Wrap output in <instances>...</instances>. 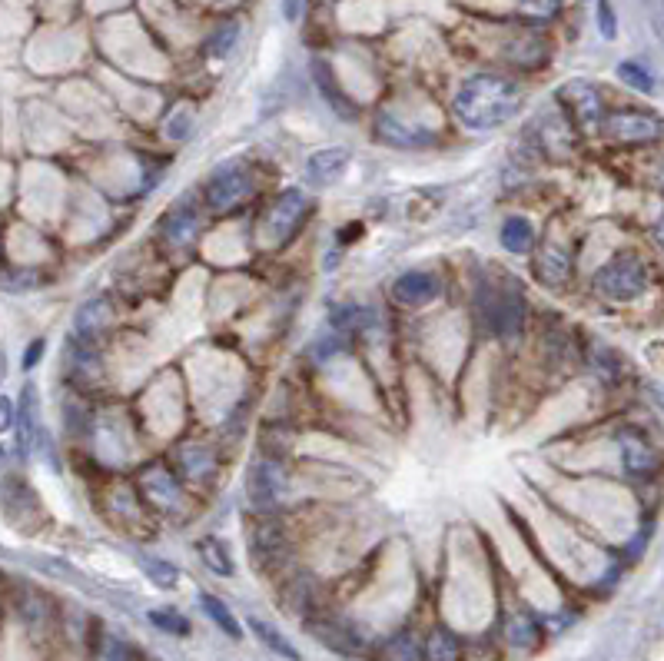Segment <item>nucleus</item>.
<instances>
[{
    "label": "nucleus",
    "mask_w": 664,
    "mask_h": 661,
    "mask_svg": "<svg viewBox=\"0 0 664 661\" xmlns=\"http://www.w3.org/2000/svg\"><path fill=\"white\" fill-rule=\"evenodd\" d=\"M522 107V90L512 80L479 74L465 80L462 90L455 94V117L469 130H495L508 123Z\"/></svg>",
    "instance_id": "1"
},
{
    "label": "nucleus",
    "mask_w": 664,
    "mask_h": 661,
    "mask_svg": "<svg viewBox=\"0 0 664 661\" xmlns=\"http://www.w3.org/2000/svg\"><path fill=\"white\" fill-rule=\"evenodd\" d=\"M648 283V266L635 253H621L595 273V293L608 303H631V299L645 296Z\"/></svg>",
    "instance_id": "2"
},
{
    "label": "nucleus",
    "mask_w": 664,
    "mask_h": 661,
    "mask_svg": "<svg viewBox=\"0 0 664 661\" xmlns=\"http://www.w3.org/2000/svg\"><path fill=\"white\" fill-rule=\"evenodd\" d=\"M558 100H562V107L572 113L575 127L581 133H595L605 127V103H601V94L595 87L588 84V80H568V84L558 90Z\"/></svg>",
    "instance_id": "3"
},
{
    "label": "nucleus",
    "mask_w": 664,
    "mask_h": 661,
    "mask_svg": "<svg viewBox=\"0 0 664 661\" xmlns=\"http://www.w3.org/2000/svg\"><path fill=\"white\" fill-rule=\"evenodd\" d=\"M601 130L618 143H655L664 137V120L645 110H611Z\"/></svg>",
    "instance_id": "4"
},
{
    "label": "nucleus",
    "mask_w": 664,
    "mask_h": 661,
    "mask_svg": "<svg viewBox=\"0 0 664 661\" xmlns=\"http://www.w3.org/2000/svg\"><path fill=\"white\" fill-rule=\"evenodd\" d=\"M303 210H306V196L299 193V190H286L273 206H269V213H266L263 226H259V233H266L269 243H286L289 233L296 230V223H299V216H303Z\"/></svg>",
    "instance_id": "5"
},
{
    "label": "nucleus",
    "mask_w": 664,
    "mask_h": 661,
    "mask_svg": "<svg viewBox=\"0 0 664 661\" xmlns=\"http://www.w3.org/2000/svg\"><path fill=\"white\" fill-rule=\"evenodd\" d=\"M246 492H249V502H253L256 509H273V505L286 495L283 469H279L276 462H269V459L253 462V469H249V475H246Z\"/></svg>",
    "instance_id": "6"
},
{
    "label": "nucleus",
    "mask_w": 664,
    "mask_h": 661,
    "mask_svg": "<svg viewBox=\"0 0 664 661\" xmlns=\"http://www.w3.org/2000/svg\"><path fill=\"white\" fill-rule=\"evenodd\" d=\"M485 319H489L495 333H502V336L522 333V326H525L522 296L518 293H495L489 303H485Z\"/></svg>",
    "instance_id": "7"
},
{
    "label": "nucleus",
    "mask_w": 664,
    "mask_h": 661,
    "mask_svg": "<svg viewBox=\"0 0 664 661\" xmlns=\"http://www.w3.org/2000/svg\"><path fill=\"white\" fill-rule=\"evenodd\" d=\"M439 276L429 273V270H412V273H402L396 283H392V296L399 299V303L406 306H425L432 303L435 296H439Z\"/></svg>",
    "instance_id": "8"
},
{
    "label": "nucleus",
    "mask_w": 664,
    "mask_h": 661,
    "mask_svg": "<svg viewBox=\"0 0 664 661\" xmlns=\"http://www.w3.org/2000/svg\"><path fill=\"white\" fill-rule=\"evenodd\" d=\"M249 187H253V183H249L246 170H240V167L220 170L210 180V187H206V200H210L213 210H226V206L240 203L243 196L249 193Z\"/></svg>",
    "instance_id": "9"
},
{
    "label": "nucleus",
    "mask_w": 664,
    "mask_h": 661,
    "mask_svg": "<svg viewBox=\"0 0 664 661\" xmlns=\"http://www.w3.org/2000/svg\"><path fill=\"white\" fill-rule=\"evenodd\" d=\"M621 459H625V469L631 475H638V479L655 475L661 466L655 446H651L645 436H638V432H625V436H621Z\"/></svg>",
    "instance_id": "10"
},
{
    "label": "nucleus",
    "mask_w": 664,
    "mask_h": 661,
    "mask_svg": "<svg viewBox=\"0 0 664 661\" xmlns=\"http://www.w3.org/2000/svg\"><path fill=\"white\" fill-rule=\"evenodd\" d=\"M110 303H103V299H93V303L80 306V313L74 319V339L80 349H93V343L103 336V329L110 326Z\"/></svg>",
    "instance_id": "11"
},
{
    "label": "nucleus",
    "mask_w": 664,
    "mask_h": 661,
    "mask_svg": "<svg viewBox=\"0 0 664 661\" xmlns=\"http://www.w3.org/2000/svg\"><path fill=\"white\" fill-rule=\"evenodd\" d=\"M568 273H572L568 253L558 243H545L535 256V280L548 289H562L568 283Z\"/></svg>",
    "instance_id": "12"
},
{
    "label": "nucleus",
    "mask_w": 664,
    "mask_h": 661,
    "mask_svg": "<svg viewBox=\"0 0 664 661\" xmlns=\"http://www.w3.org/2000/svg\"><path fill=\"white\" fill-rule=\"evenodd\" d=\"M40 436V402H37V386L27 382L24 396H20V412H17V439L20 452H34Z\"/></svg>",
    "instance_id": "13"
},
{
    "label": "nucleus",
    "mask_w": 664,
    "mask_h": 661,
    "mask_svg": "<svg viewBox=\"0 0 664 661\" xmlns=\"http://www.w3.org/2000/svg\"><path fill=\"white\" fill-rule=\"evenodd\" d=\"M346 167H349V150H342V147L316 150L313 157L306 160L309 180H316V183H332V180H339L342 173H346Z\"/></svg>",
    "instance_id": "14"
},
{
    "label": "nucleus",
    "mask_w": 664,
    "mask_h": 661,
    "mask_svg": "<svg viewBox=\"0 0 664 661\" xmlns=\"http://www.w3.org/2000/svg\"><path fill=\"white\" fill-rule=\"evenodd\" d=\"M502 246H505L508 253L525 256V253L535 246V230H532V223L522 220V216H512V220H505V223H502Z\"/></svg>",
    "instance_id": "15"
},
{
    "label": "nucleus",
    "mask_w": 664,
    "mask_h": 661,
    "mask_svg": "<svg viewBox=\"0 0 664 661\" xmlns=\"http://www.w3.org/2000/svg\"><path fill=\"white\" fill-rule=\"evenodd\" d=\"M249 628H253V635L263 642L269 652L273 655H279V658H289V661H299V652H296V645L289 642V638L279 632V628H273L269 622H259V618H249Z\"/></svg>",
    "instance_id": "16"
},
{
    "label": "nucleus",
    "mask_w": 664,
    "mask_h": 661,
    "mask_svg": "<svg viewBox=\"0 0 664 661\" xmlns=\"http://www.w3.org/2000/svg\"><path fill=\"white\" fill-rule=\"evenodd\" d=\"M379 137L392 143V147H422V143H429L425 140V133L406 130L402 127V120H396L392 113H382L379 117Z\"/></svg>",
    "instance_id": "17"
},
{
    "label": "nucleus",
    "mask_w": 664,
    "mask_h": 661,
    "mask_svg": "<svg viewBox=\"0 0 664 661\" xmlns=\"http://www.w3.org/2000/svg\"><path fill=\"white\" fill-rule=\"evenodd\" d=\"M196 230H200V223H196V216L190 210L173 213L170 220H166V226H163L166 240H170L173 246H190L196 240Z\"/></svg>",
    "instance_id": "18"
},
{
    "label": "nucleus",
    "mask_w": 664,
    "mask_h": 661,
    "mask_svg": "<svg viewBox=\"0 0 664 661\" xmlns=\"http://www.w3.org/2000/svg\"><path fill=\"white\" fill-rule=\"evenodd\" d=\"M200 605H203V612L210 615L216 625H220V632H226L230 638H240L243 628H240V622H236V615L230 612V608H226V605L220 602V598L203 592V595H200Z\"/></svg>",
    "instance_id": "19"
},
{
    "label": "nucleus",
    "mask_w": 664,
    "mask_h": 661,
    "mask_svg": "<svg viewBox=\"0 0 664 661\" xmlns=\"http://www.w3.org/2000/svg\"><path fill=\"white\" fill-rule=\"evenodd\" d=\"M425 661H459V642H455L452 632L445 628H435L425 642Z\"/></svg>",
    "instance_id": "20"
},
{
    "label": "nucleus",
    "mask_w": 664,
    "mask_h": 661,
    "mask_svg": "<svg viewBox=\"0 0 664 661\" xmlns=\"http://www.w3.org/2000/svg\"><path fill=\"white\" fill-rule=\"evenodd\" d=\"M313 632H319V638H323L332 652L352 655L359 648V638L352 635V628H346V625H319V628H313Z\"/></svg>",
    "instance_id": "21"
},
{
    "label": "nucleus",
    "mask_w": 664,
    "mask_h": 661,
    "mask_svg": "<svg viewBox=\"0 0 664 661\" xmlns=\"http://www.w3.org/2000/svg\"><path fill=\"white\" fill-rule=\"evenodd\" d=\"M236 37H240V27H236L233 20H226V24L216 27L213 34H210V40H206V54L216 57V60H223L236 47Z\"/></svg>",
    "instance_id": "22"
},
{
    "label": "nucleus",
    "mask_w": 664,
    "mask_h": 661,
    "mask_svg": "<svg viewBox=\"0 0 664 661\" xmlns=\"http://www.w3.org/2000/svg\"><path fill=\"white\" fill-rule=\"evenodd\" d=\"M150 622L160 628V632H170V635H190V622L173 612V608H153L150 612Z\"/></svg>",
    "instance_id": "23"
},
{
    "label": "nucleus",
    "mask_w": 664,
    "mask_h": 661,
    "mask_svg": "<svg viewBox=\"0 0 664 661\" xmlns=\"http://www.w3.org/2000/svg\"><path fill=\"white\" fill-rule=\"evenodd\" d=\"M200 555L203 562L213 568L216 575H233V565H230V555H226V549L216 539H206L200 542Z\"/></svg>",
    "instance_id": "24"
},
{
    "label": "nucleus",
    "mask_w": 664,
    "mask_h": 661,
    "mask_svg": "<svg viewBox=\"0 0 664 661\" xmlns=\"http://www.w3.org/2000/svg\"><path fill=\"white\" fill-rule=\"evenodd\" d=\"M180 462H183V472L196 479V475H203V472L213 469V452H206L200 446H190V449L180 452Z\"/></svg>",
    "instance_id": "25"
},
{
    "label": "nucleus",
    "mask_w": 664,
    "mask_h": 661,
    "mask_svg": "<svg viewBox=\"0 0 664 661\" xmlns=\"http://www.w3.org/2000/svg\"><path fill=\"white\" fill-rule=\"evenodd\" d=\"M618 77L625 80L628 87L641 90V94H651L655 90V80H651V74L641 64H631V60H625V64L618 67Z\"/></svg>",
    "instance_id": "26"
},
{
    "label": "nucleus",
    "mask_w": 664,
    "mask_h": 661,
    "mask_svg": "<svg viewBox=\"0 0 664 661\" xmlns=\"http://www.w3.org/2000/svg\"><path fill=\"white\" fill-rule=\"evenodd\" d=\"M143 568H147V575L157 582L160 588H173L176 585V568L170 565V562H163V559H143Z\"/></svg>",
    "instance_id": "27"
},
{
    "label": "nucleus",
    "mask_w": 664,
    "mask_h": 661,
    "mask_svg": "<svg viewBox=\"0 0 664 661\" xmlns=\"http://www.w3.org/2000/svg\"><path fill=\"white\" fill-rule=\"evenodd\" d=\"M147 485H150V492L157 495V499H176V485H173V479L163 469H153Z\"/></svg>",
    "instance_id": "28"
},
{
    "label": "nucleus",
    "mask_w": 664,
    "mask_h": 661,
    "mask_svg": "<svg viewBox=\"0 0 664 661\" xmlns=\"http://www.w3.org/2000/svg\"><path fill=\"white\" fill-rule=\"evenodd\" d=\"M100 661H130L127 645H123L120 638H113V635H103V642H100Z\"/></svg>",
    "instance_id": "29"
},
{
    "label": "nucleus",
    "mask_w": 664,
    "mask_h": 661,
    "mask_svg": "<svg viewBox=\"0 0 664 661\" xmlns=\"http://www.w3.org/2000/svg\"><path fill=\"white\" fill-rule=\"evenodd\" d=\"M512 642L518 645V648H525V645H532L535 642V622L532 618H515L512 622Z\"/></svg>",
    "instance_id": "30"
},
{
    "label": "nucleus",
    "mask_w": 664,
    "mask_h": 661,
    "mask_svg": "<svg viewBox=\"0 0 664 661\" xmlns=\"http://www.w3.org/2000/svg\"><path fill=\"white\" fill-rule=\"evenodd\" d=\"M598 30H601V37L605 40H615V10H611V4L608 0H598Z\"/></svg>",
    "instance_id": "31"
},
{
    "label": "nucleus",
    "mask_w": 664,
    "mask_h": 661,
    "mask_svg": "<svg viewBox=\"0 0 664 661\" xmlns=\"http://www.w3.org/2000/svg\"><path fill=\"white\" fill-rule=\"evenodd\" d=\"M40 353H44V339H34L27 349V359H24V369H34V363L40 359Z\"/></svg>",
    "instance_id": "32"
},
{
    "label": "nucleus",
    "mask_w": 664,
    "mask_h": 661,
    "mask_svg": "<svg viewBox=\"0 0 664 661\" xmlns=\"http://www.w3.org/2000/svg\"><path fill=\"white\" fill-rule=\"evenodd\" d=\"M299 7H303V0H283V14H286V20H296V17H299Z\"/></svg>",
    "instance_id": "33"
},
{
    "label": "nucleus",
    "mask_w": 664,
    "mask_h": 661,
    "mask_svg": "<svg viewBox=\"0 0 664 661\" xmlns=\"http://www.w3.org/2000/svg\"><path fill=\"white\" fill-rule=\"evenodd\" d=\"M655 243H658V250L664 253V216H661L658 226H655Z\"/></svg>",
    "instance_id": "34"
},
{
    "label": "nucleus",
    "mask_w": 664,
    "mask_h": 661,
    "mask_svg": "<svg viewBox=\"0 0 664 661\" xmlns=\"http://www.w3.org/2000/svg\"><path fill=\"white\" fill-rule=\"evenodd\" d=\"M4 429H10V399H4Z\"/></svg>",
    "instance_id": "35"
}]
</instances>
